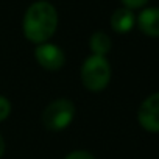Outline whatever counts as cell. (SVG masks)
Masks as SVG:
<instances>
[{
	"label": "cell",
	"instance_id": "6da1fadb",
	"mask_svg": "<svg viewBox=\"0 0 159 159\" xmlns=\"http://www.w3.org/2000/svg\"><path fill=\"white\" fill-rule=\"evenodd\" d=\"M58 27V14L52 3L48 2H34L25 13L24 17V33L25 36L36 44H45Z\"/></svg>",
	"mask_w": 159,
	"mask_h": 159
},
{
	"label": "cell",
	"instance_id": "7a4b0ae2",
	"mask_svg": "<svg viewBox=\"0 0 159 159\" xmlns=\"http://www.w3.org/2000/svg\"><path fill=\"white\" fill-rule=\"evenodd\" d=\"M111 80V66L105 56L92 55L81 67V81L89 91H102Z\"/></svg>",
	"mask_w": 159,
	"mask_h": 159
},
{
	"label": "cell",
	"instance_id": "3957f363",
	"mask_svg": "<svg viewBox=\"0 0 159 159\" xmlns=\"http://www.w3.org/2000/svg\"><path fill=\"white\" fill-rule=\"evenodd\" d=\"M73 116H75L73 103L67 98H58L45 108L42 114V122L45 128L52 131H59L64 129L72 122Z\"/></svg>",
	"mask_w": 159,
	"mask_h": 159
},
{
	"label": "cell",
	"instance_id": "277c9868",
	"mask_svg": "<svg viewBox=\"0 0 159 159\" xmlns=\"http://www.w3.org/2000/svg\"><path fill=\"white\" fill-rule=\"evenodd\" d=\"M139 123L153 133H159V92L143 100L137 112Z\"/></svg>",
	"mask_w": 159,
	"mask_h": 159
},
{
	"label": "cell",
	"instance_id": "5b68a950",
	"mask_svg": "<svg viewBox=\"0 0 159 159\" xmlns=\"http://www.w3.org/2000/svg\"><path fill=\"white\" fill-rule=\"evenodd\" d=\"M34 56L38 62L47 70H58L64 66V53L53 44H41L36 48Z\"/></svg>",
	"mask_w": 159,
	"mask_h": 159
},
{
	"label": "cell",
	"instance_id": "8992f818",
	"mask_svg": "<svg viewBox=\"0 0 159 159\" xmlns=\"http://www.w3.org/2000/svg\"><path fill=\"white\" fill-rule=\"evenodd\" d=\"M137 25L142 33L151 38L159 36V8H147L137 17Z\"/></svg>",
	"mask_w": 159,
	"mask_h": 159
},
{
	"label": "cell",
	"instance_id": "52a82bcc",
	"mask_svg": "<svg viewBox=\"0 0 159 159\" xmlns=\"http://www.w3.org/2000/svg\"><path fill=\"white\" fill-rule=\"evenodd\" d=\"M111 27L117 33H128L134 27V14L129 8H119L111 16Z\"/></svg>",
	"mask_w": 159,
	"mask_h": 159
},
{
	"label": "cell",
	"instance_id": "ba28073f",
	"mask_svg": "<svg viewBox=\"0 0 159 159\" xmlns=\"http://www.w3.org/2000/svg\"><path fill=\"white\" fill-rule=\"evenodd\" d=\"M91 48H92L94 55L105 56L111 50V39H109V36L106 33H103V31L94 33L92 38H91Z\"/></svg>",
	"mask_w": 159,
	"mask_h": 159
},
{
	"label": "cell",
	"instance_id": "9c48e42d",
	"mask_svg": "<svg viewBox=\"0 0 159 159\" xmlns=\"http://www.w3.org/2000/svg\"><path fill=\"white\" fill-rule=\"evenodd\" d=\"M10 111H11V105H10V102H8L5 97L0 95V122L5 120V119L10 116Z\"/></svg>",
	"mask_w": 159,
	"mask_h": 159
},
{
	"label": "cell",
	"instance_id": "30bf717a",
	"mask_svg": "<svg viewBox=\"0 0 159 159\" xmlns=\"http://www.w3.org/2000/svg\"><path fill=\"white\" fill-rule=\"evenodd\" d=\"M66 159H95V157L91 153H88V151H73Z\"/></svg>",
	"mask_w": 159,
	"mask_h": 159
},
{
	"label": "cell",
	"instance_id": "8fae6325",
	"mask_svg": "<svg viewBox=\"0 0 159 159\" xmlns=\"http://www.w3.org/2000/svg\"><path fill=\"white\" fill-rule=\"evenodd\" d=\"M122 2L126 5V8H140V7H143L148 0H122Z\"/></svg>",
	"mask_w": 159,
	"mask_h": 159
},
{
	"label": "cell",
	"instance_id": "7c38bea8",
	"mask_svg": "<svg viewBox=\"0 0 159 159\" xmlns=\"http://www.w3.org/2000/svg\"><path fill=\"white\" fill-rule=\"evenodd\" d=\"M3 151H5V143H3V139H2V136H0V157H2Z\"/></svg>",
	"mask_w": 159,
	"mask_h": 159
}]
</instances>
